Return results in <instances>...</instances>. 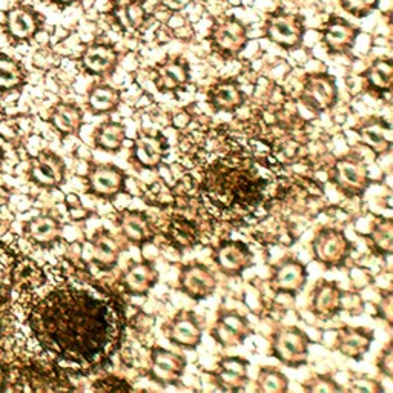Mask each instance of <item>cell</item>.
<instances>
[{
  "label": "cell",
  "mask_w": 393,
  "mask_h": 393,
  "mask_svg": "<svg viewBox=\"0 0 393 393\" xmlns=\"http://www.w3.org/2000/svg\"><path fill=\"white\" fill-rule=\"evenodd\" d=\"M209 376L220 390H241L249 381V361L241 357H224L210 370Z\"/></svg>",
  "instance_id": "ffe728a7"
},
{
  "label": "cell",
  "mask_w": 393,
  "mask_h": 393,
  "mask_svg": "<svg viewBox=\"0 0 393 393\" xmlns=\"http://www.w3.org/2000/svg\"><path fill=\"white\" fill-rule=\"evenodd\" d=\"M347 390L353 393H381L383 385L366 375H355L349 380Z\"/></svg>",
  "instance_id": "f35d334b"
},
{
  "label": "cell",
  "mask_w": 393,
  "mask_h": 393,
  "mask_svg": "<svg viewBox=\"0 0 393 393\" xmlns=\"http://www.w3.org/2000/svg\"><path fill=\"white\" fill-rule=\"evenodd\" d=\"M301 98L309 108L316 112H326L335 107L338 100V88L334 77L326 72L309 74L305 80Z\"/></svg>",
  "instance_id": "2e32d148"
},
{
  "label": "cell",
  "mask_w": 393,
  "mask_h": 393,
  "mask_svg": "<svg viewBox=\"0 0 393 393\" xmlns=\"http://www.w3.org/2000/svg\"><path fill=\"white\" fill-rule=\"evenodd\" d=\"M60 223L52 217H37L29 223L28 226V233L36 243L39 245H51L59 238L60 236Z\"/></svg>",
  "instance_id": "836d02e7"
},
{
  "label": "cell",
  "mask_w": 393,
  "mask_h": 393,
  "mask_svg": "<svg viewBox=\"0 0 393 393\" xmlns=\"http://www.w3.org/2000/svg\"><path fill=\"white\" fill-rule=\"evenodd\" d=\"M312 255L326 269L341 268L350 259L353 246L343 231L323 228L312 240Z\"/></svg>",
  "instance_id": "3957f363"
},
{
  "label": "cell",
  "mask_w": 393,
  "mask_h": 393,
  "mask_svg": "<svg viewBox=\"0 0 393 393\" xmlns=\"http://www.w3.org/2000/svg\"><path fill=\"white\" fill-rule=\"evenodd\" d=\"M305 33V20L298 14L272 13L264 24V36L286 51L297 49L303 43Z\"/></svg>",
  "instance_id": "277c9868"
},
{
  "label": "cell",
  "mask_w": 393,
  "mask_h": 393,
  "mask_svg": "<svg viewBox=\"0 0 393 393\" xmlns=\"http://www.w3.org/2000/svg\"><path fill=\"white\" fill-rule=\"evenodd\" d=\"M213 261L226 277H240L254 264V254L243 241L224 240L214 247Z\"/></svg>",
  "instance_id": "4fadbf2b"
},
{
  "label": "cell",
  "mask_w": 393,
  "mask_h": 393,
  "mask_svg": "<svg viewBox=\"0 0 393 393\" xmlns=\"http://www.w3.org/2000/svg\"><path fill=\"white\" fill-rule=\"evenodd\" d=\"M373 338V332L367 328L344 326L337 334L335 349L346 358L360 361L370 350Z\"/></svg>",
  "instance_id": "603a6c76"
},
{
  "label": "cell",
  "mask_w": 393,
  "mask_h": 393,
  "mask_svg": "<svg viewBox=\"0 0 393 393\" xmlns=\"http://www.w3.org/2000/svg\"><path fill=\"white\" fill-rule=\"evenodd\" d=\"M251 334V323L245 315L232 309H220L214 326L210 329V337L224 347L241 346Z\"/></svg>",
  "instance_id": "7c38bea8"
},
{
  "label": "cell",
  "mask_w": 393,
  "mask_h": 393,
  "mask_svg": "<svg viewBox=\"0 0 393 393\" xmlns=\"http://www.w3.org/2000/svg\"><path fill=\"white\" fill-rule=\"evenodd\" d=\"M330 180L339 192L347 196H360L370 185L366 164L355 155H343L332 166Z\"/></svg>",
  "instance_id": "5b68a950"
},
{
  "label": "cell",
  "mask_w": 393,
  "mask_h": 393,
  "mask_svg": "<svg viewBox=\"0 0 393 393\" xmlns=\"http://www.w3.org/2000/svg\"><path fill=\"white\" fill-rule=\"evenodd\" d=\"M126 172L111 163L93 164L86 174L88 191L98 199L112 200L126 191Z\"/></svg>",
  "instance_id": "9c48e42d"
},
{
  "label": "cell",
  "mask_w": 393,
  "mask_h": 393,
  "mask_svg": "<svg viewBox=\"0 0 393 393\" xmlns=\"http://www.w3.org/2000/svg\"><path fill=\"white\" fill-rule=\"evenodd\" d=\"M0 163H2V155H0Z\"/></svg>",
  "instance_id": "7dc6e473"
},
{
  "label": "cell",
  "mask_w": 393,
  "mask_h": 393,
  "mask_svg": "<svg viewBox=\"0 0 393 393\" xmlns=\"http://www.w3.org/2000/svg\"><path fill=\"white\" fill-rule=\"evenodd\" d=\"M93 140L97 149H100L107 154L116 155L123 149L126 141V130L122 123L107 120V122H103L97 128L93 135Z\"/></svg>",
  "instance_id": "83f0119b"
},
{
  "label": "cell",
  "mask_w": 393,
  "mask_h": 393,
  "mask_svg": "<svg viewBox=\"0 0 393 393\" xmlns=\"http://www.w3.org/2000/svg\"><path fill=\"white\" fill-rule=\"evenodd\" d=\"M162 3L171 11H181L191 3V0H162Z\"/></svg>",
  "instance_id": "ee69618b"
},
{
  "label": "cell",
  "mask_w": 393,
  "mask_h": 393,
  "mask_svg": "<svg viewBox=\"0 0 393 393\" xmlns=\"http://www.w3.org/2000/svg\"><path fill=\"white\" fill-rule=\"evenodd\" d=\"M191 80V68L185 57H168L154 68V83L164 94H176L183 91Z\"/></svg>",
  "instance_id": "ac0fdd59"
},
{
  "label": "cell",
  "mask_w": 393,
  "mask_h": 393,
  "mask_svg": "<svg viewBox=\"0 0 393 393\" xmlns=\"http://www.w3.org/2000/svg\"><path fill=\"white\" fill-rule=\"evenodd\" d=\"M187 361L183 355L154 346L149 349V378L154 383L168 387L178 385L185 375Z\"/></svg>",
  "instance_id": "8992f818"
},
{
  "label": "cell",
  "mask_w": 393,
  "mask_h": 393,
  "mask_svg": "<svg viewBox=\"0 0 393 393\" xmlns=\"http://www.w3.org/2000/svg\"><path fill=\"white\" fill-rule=\"evenodd\" d=\"M311 338L297 326H283L277 329L270 338V355L286 367L298 369L309 358Z\"/></svg>",
  "instance_id": "7a4b0ae2"
},
{
  "label": "cell",
  "mask_w": 393,
  "mask_h": 393,
  "mask_svg": "<svg viewBox=\"0 0 393 393\" xmlns=\"http://www.w3.org/2000/svg\"><path fill=\"white\" fill-rule=\"evenodd\" d=\"M116 224L122 233V237L128 243L135 246H145L148 243H153L157 229L151 218L143 210L135 209H123L120 210L116 217Z\"/></svg>",
  "instance_id": "e0dca14e"
},
{
  "label": "cell",
  "mask_w": 393,
  "mask_h": 393,
  "mask_svg": "<svg viewBox=\"0 0 393 393\" xmlns=\"http://www.w3.org/2000/svg\"><path fill=\"white\" fill-rule=\"evenodd\" d=\"M31 178L45 187H57L65 178V164L60 157L52 153H43L34 158L31 164Z\"/></svg>",
  "instance_id": "4316f807"
},
{
  "label": "cell",
  "mask_w": 393,
  "mask_h": 393,
  "mask_svg": "<svg viewBox=\"0 0 393 393\" xmlns=\"http://www.w3.org/2000/svg\"><path fill=\"white\" fill-rule=\"evenodd\" d=\"M213 49L224 59L237 57L247 45V29L240 20L223 17L217 20L209 36Z\"/></svg>",
  "instance_id": "52a82bcc"
},
{
  "label": "cell",
  "mask_w": 393,
  "mask_h": 393,
  "mask_svg": "<svg viewBox=\"0 0 393 393\" xmlns=\"http://www.w3.org/2000/svg\"><path fill=\"white\" fill-rule=\"evenodd\" d=\"M160 274L153 261H131L120 278L123 291L131 297H145L157 286Z\"/></svg>",
  "instance_id": "d6986e66"
},
{
  "label": "cell",
  "mask_w": 393,
  "mask_h": 393,
  "mask_svg": "<svg viewBox=\"0 0 393 393\" xmlns=\"http://www.w3.org/2000/svg\"><path fill=\"white\" fill-rule=\"evenodd\" d=\"M31 328L54 357L94 370L107 366L122 346L125 312L109 297L60 287L36 306Z\"/></svg>",
  "instance_id": "6da1fadb"
},
{
  "label": "cell",
  "mask_w": 393,
  "mask_h": 393,
  "mask_svg": "<svg viewBox=\"0 0 393 393\" xmlns=\"http://www.w3.org/2000/svg\"><path fill=\"white\" fill-rule=\"evenodd\" d=\"M10 31L17 39H26V37L33 36L36 31V20L31 14L24 10H14L10 13L8 17Z\"/></svg>",
  "instance_id": "d590c367"
},
{
  "label": "cell",
  "mask_w": 393,
  "mask_h": 393,
  "mask_svg": "<svg viewBox=\"0 0 393 393\" xmlns=\"http://www.w3.org/2000/svg\"><path fill=\"white\" fill-rule=\"evenodd\" d=\"M309 309L315 318L329 321L344 309V292L335 282L320 279L311 292Z\"/></svg>",
  "instance_id": "9a60e30c"
},
{
  "label": "cell",
  "mask_w": 393,
  "mask_h": 393,
  "mask_svg": "<svg viewBox=\"0 0 393 393\" xmlns=\"http://www.w3.org/2000/svg\"><path fill=\"white\" fill-rule=\"evenodd\" d=\"M51 123L60 134H77L83 125V112L75 105L62 103L52 109Z\"/></svg>",
  "instance_id": "4dcf8cb0"
},
{
  "label": "cell",
  "mask_w": 393,
  "mask_h": 393,
  "mask_svg": "<svg viewBox=\"0 0 393 393\" xmlns=\"http://www.w3.org/2000/svg\"><path fill=\"white\" fill-rule=\"evenodd\" d=\"M360 141L367 146L375 157L389 154L393 145L392 125L383 117H370L355 128Z\"/></svg>",
  "instance_id": "44dd1931"
},
{
  "label": "cell",
  "mask_w": 393,
  "mask_h": 393,
  "mask_svg": "<svg viewBox=\"0 0 393 393\" xmlns=\"http://www.w3.org/2000/svg\"><path fill=\"white\" fill-rule=\"evenodd\" d=\"M22 82L20 68L11 60H0V88H14Z\"/></svg>",
  "instance_id": "74e56055"
},
{
  "label": "cell",
  "mask_w": 393,
  "mask_h": 393,
  "mask_svg": "<svg viewBox=\"0 0 393 393\" xmlns=\"http://www.w3.org/2000/svg\"><path fill=\"white\" fill-rule=\"evenodd\" d=\"M372 252L383 259H389L393 252V222L392 218H381L376 222L367 236Z\"/></svg>",
  "instance_id": "1f68e13d"
},
{
  "label": "cell",
  "mask_w": 393,
  "mask_h": 393,
  "mask_svg": "<svg viewBox=\"0 0 393 393\" xmlns=\"http://www.w3.org/2000/svg\"><path fill=\"white\" fill-rule=\"evenodd\" d=\"M163 332L171 344L185 350H195L203 339V324L199 315L185 309L164 324Z\"/></svg>",
  "instance_id": "ba28073f"
},
{
  "label": "cell",
  "mask_w": 393,
  "mask_h": 393,
  "mask_svg": "<svg viewBox=\"0 0 393 393\" xmlns=\"http://www.w3.org/2000/svg\"><path fill=\"white\" fill-rule=\"evenodd\" d=\"M378 315L381 316L387 324H393L392 321V292H383L380 303H378Z\"/></svg>",
  "instance_id": "7bdbcfd3"
},
{
  "label": "cell",
  "mask_w": 393,
  "mask_h": 393,
  "mask_svg": "<svg viewBox=\"0 0 393 393\" xmlns=\"http://www.w3.org/2000/svg\"><path fill=\"white\" fill-rule=\"evenodd\" d=\"M255 389L261 393H286L289 390V381L282 370L264 366L256 376Z\"/></svg>",
  "instance_id": "e575fe53"
},
{
  "label": "cell",
  "mask_w": 393,
  "mask_h": 393,
  "mask_svg": "<svg viewBox=\"0 0 393 393\" xmlns=\"http://www.w3.org/2000/svg\"><path fill=\"white\" fill-rule=\"evenodd\" d=\"M178 289L191 300H206L217 289V278L205 264L189 263L180 269Z\"/></svg>",
  "instance_id": "5bb4252c"
},
{
  "label": "cell",
  "mask_w": 393,
  "mask_h": 393,
  "mask_svg": "<svg viewBox=\"0 0 393 393\" xmlns=\"http://www.w3.org/2000/svg\"><path fill=\"white\" fill-rule=\"evenodd\" d=\"M94 390L98 392H131L134 387L131 384H128V381L122 380L116 375H107L105 378L97 380L93 385Z\"/></svg>",
  "instance_id": "60d3db41"
},
{
  "label": "cell",
  "mask_w": 393,
  "mask_h": 393,
  "mask_svg": "<svg viewBox=\"0 0 393 393\" xmlns=\"http://www.w3.org/2000/svg\"><path fill=\"white\" fill-rule=\"evenodd\" d=\"M169 140L162 132L139 134L131 146L130 160L139 169L155 171L168 155Z\"/></svg>",
  "instance_id": "30bf717a"
},
{
  "label": "cell",
  "mask_w": 393,
  "mask_h": 393,
  "mask_svg": "<svg viewBox=\"0 0 393 393\" xmlns=\"http://www.w3.org/2000/svg\"><path fill=\"white\" fill-rule=\"evenodd\" d=\"M123 247L107 229H98L91 238V256L98 269L108 272L117 266Z\"/></svg>",
  "instance_id": "cb8c5ba5"
},
{
  "label": "cell",
  "mask_w": 393,
  "mask_h": 393,
  "mask_svg": "<svg viewBox=\"0 0 393 393\" xmlns=\"http://www.w3.org/2000/svg\"><path fill=\"white\" fill-rule=\"evenodd\" d=\"M376 364H378V369H380V373L384 375L385 378H389V380H392L393 378V344L392 343H389L381 350Z\"/></svg>",
  "instance_id": "b9f144b4"
},
{
  "label": "cell",
  "mask_w": 393,
  "mask_h": 393,
  "mask_svg": "<svg viewBox=\"0 0 393 393\" xmlns=\"http://www.w3.org/2000/svg\"><path fill=\"white\" fill-rule=\"evenodd\" d=\"M120 103H122V93L107 83L94 85L88 93V108L93 114H111L120 107Z\"/></svg>",
  "instance_id": "f1b7e54d"
},
{
  "label": "cell",
  "mask_w": 393,
  "mask_h": 393,
  "mask_svg": "<svg viewBox=\"0 0 393 393\" xmlns=\"http://www.w3.org/2000/svg\"><path fill=\"white\" fill-rule=\"evenodd\" d=\"M307 269L303 261L286 256L270 268L269 286L275 293L297 295L307 283Z\"/></svg>",
  "instance_id": "8fae6325"
},
{
  "label": "cell",
  "mask_w": 393,
  "mask_h": 393,
  "mask_svg": "<svg viewBox=\"0 0 393 393\" xmlns=\"http://www.w3.org/2000/svg\"><path fill=\"white\" fill-rule=\"evenodd\" d=\"M303 389L311 393H335L344 390L341 385L329 375H315L312 378H309V380L303 384Z\"/></svg>",
  "instance_id": "8d00e7d4"
},
{
  "label": "cell",
  "mask_w": 393,
  "mask_h": 393,
  "mask_svg": "<svg viewBox=\"0 0 393 393\" xmlns=\"http://www.w3.org/2000/svg\"><path fill=\"white\" fill-rule=\"evenodd\" d=\"M3 380H5V373H3V370L0 369V385L3 384Z\"/></svg>",
  "instance_id": "f6af8a7d"
},
{
  "label": "cell",
  "mask_w": 393,
  "mask_h": 393,
  "mask_svg": "<svg viewBox=\"0 0 393 393\" xmlns=\"http://www.w3.org/2000/svg\"><path fill=\"white\" fill-rule=\"evenodd\" d=\"M82 65L88 74L107 77L117 70L118 52L109 43H95L83 52Z\"/></svg>",
  "instance_id": "d4e9b609"
},
{
  "label": "cell",
  "mask_w": 393,
  "mask_h": 393,
  "mask_svg": "<svg viewBox=\"0 0 393 393\" xmlns=\"http://www.w3.org/2000/svg\"><path fill=\"white\" fill-rule=\"evenodd\" d=\"M366 86L372 94L384 95L390 93L393 85V63L389 59H378L364 74Z\"/></svg>",
  "instance_id": "f546056e"
},
{
  "label": "cell",
  "mask_w": 393,
  "mask_h": 393,
  "mask_svg": "<svg viewBox=\"0 0 393 393\" xmlns=\"http://www.w3.org/2000/svg\"><path fill=\"white\" fill-rule=\"evenodd\" d=\"M358 34L360 29L357 26L343 17L335 16L323 29V43L330 54H346L353 48Z\"/></svg>",
  "instance_id": "7402d4cb"
},
{
  "label": "cell",
  "mask_w": 393,
  "mask_h": 393,
  "mask_svg": "<svg viewBox=\"0 0 393 393\" xmlns=\"http://www.w3.org/2000/svg\"><path fill=\"white\" fill-rule=\"evenodd\" d=\"M245 93L237 82L223 80L208 93V103L217 112H233L245 105Z\"/></svg>",
  "instance_id": "484cf974"
},
{
  "label": "cell",
  "mask_w": 393,
  "mask_h": 393,
  "mask_svg": "<svg viewBox=\"0 0 393 393\" xmlns=\"http://www.w3.org/2000/svg\"><path fill=\"white\" fill-rule=\"evenodd\" d=\"M380 0H341L343 10L355 17H366L378 8Z\"/></svg>",
  "instance_id": "ab89813d"
},
{
  "label": "cell",
  "mask_w": 393,
  "mask_h": 393,
  "mask_svg": "<svg viewBox=\"0 0 393 393\" xmlns=\"http://www.w3.org/2000/svg\"><path fill=\"white\" fill-rule=\"evenodd\" d=\"M114 17L123 31L135 33L145 25L146 13L143 10V5L140 2L132 0V2L117 6L114 10Z\"/></svg>",
  "instance_id": "d6a6232c"
},
{
  "label": "cell",
  "mask_w": 393,
  "mask_h": 393,
  "mask_svg": "<svg viewBox=\"0 0 393 393\" xmlns=\"http://www.w3.org/2000/svg\"><path fill=\"white\" fill-rule=\"evenodd\" d=\"M59 2H62V3H72V2H75V0H59Z\"/></svg>",
  "instance_id": "bcb514c9"
}]
</instances>
